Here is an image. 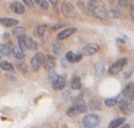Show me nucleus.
<instances>
[{"instance_id": "nucleus-39", "label": "nucleus", "mask_w": 134, "mask_h": 128, "mask_svg": "<svg viewBox=\"0 0 134 128\" xmlns=\"http://www.w3.org/2000/svg\"><path fill=\"white\" fill-rule=\"evenodd\" d=\"M62 128H68V127H66V124H62Z\"/></svg>"}, {"instance_id": "nucleus-34", "label": "nucleus", "mask_w": 134, "mask_h": 128, "mask_svg": "<svg viewBox=\"0 0 134 128\" xmlns=\"http://www.w3.org/2000/svg\"><path fill=\"white\" fill-rule=\"evenodd\" d=\"M63 25H64V24H62V22H59V24H55L54 26H52V27H51V30H52V31H54V30H57V29H60Z\"/></svg>"}, {"instance_id": "nucleus-37", "label": "nucleus", "mask_w": 134, "mask_h": 128, "mask_svg": "<svg viewBox=\"0 0 134 128\" xmlns=\"http://www.w3.org/2000/svg\"><path fill=\"white\" fill-rule=\"evenodd\" d=\"M121 128H130V124H128V123H124V124H123V126H122V127H121Z\"/></svg>"}, {"instance_id": "nucleus-40", "label": "nucleus", "mask_w": 134, "mask_h": 128, "mask_svg": "<svg viewBox=\"0 0 134 128\" xmlns=\"http://www.w3.org/2000/svg\"><path fill=\"white\" fill-rule=\"evenodd\" d=\"M0 58H1V55H0Z\"/></svg>"}, {"instance_id": "nucleus-11", "label": "nucleus", "mask_w": 134, "mask_h": 128, "mask_svg": "<svg viewBox=\"0 0 134 128\" xmlns=\"http://www.w3.org/2000/svg\"><path fill=\"white\" fill-rule=\"evenodd\" d=\"M101 99L98 96H95L89 101V108L91 111H97V110H101Z\"/></svg>"}, {"instance_id": "nucleus-29", "label": "nucleus", "mask_w": 134, "mask_h": 128, "mask_svg": "<svg viewBox=\"0 0 134 128\" xmlns=\"http://www.w3.org/2000/svg\"><path fill=\"white\" fill-rule=\"evenodd\" d=\"M62 46L59 44V43H54L53 44V52H54V54L55 55H60V53H62Z\"/></svg>"}, {"instance_id": "nucleus-27", "label": "nucleus", "mask_w": 134, "mask_h": 128, "mask_svg": "<svg viewBox=\"0 0 134 128\" xmlns=\"http://www.w3.org/2000/svg\"><path fill=\"white\" fill-rule=\"evenodd\" d=\"M77 113H79V111H77V108L75 105H73V106H70L68 110H66V115L69 116V117H74V116H76Z\"/></svg>"}, {"instance_id": "nucleus-22", "label": "nucleus", "mask_w": 134, "mask_h": 128, "mask_svg": "<svg viewBox=\"0 0 134 128\" xmlns=\"http://www.w3.org/2000/svg\"><path fill=\"white\" fill-rule=\"evenodd\" d=\"M46 30H47V26L46 25H38L36 27V30H35V35L38 36V37H42V36L44 35Z\"/></svg>"}, {"instance_id": "nucleus-18", "label": "nucleus", "mask_w": 134, "mask_h": 128, "mask_svg": "<svg viewBox=\"0 0 134 128\" xmlns=\"http://www.w3.org/2000/svg\"><path fill=\"white\" fill-rule=\"evenodd\" d=\"M54 66H55V59H54V57H52V55H48V57L46 58L44 68L48 71H51V70H54Z\"/></svg>"}, {"instance_id": "nucleus-8", "label": "nucleus", "mask_w": 134, "mask_h": 128, "mask_svg": "<svg viewBox=\"0 0 134 128\" xmlns=\"http://www.w3.org/2000/svg\"><path fill=\"white\" fill-rule=\"evenodd\" d=\"M119 108H121V111L123 113H126V115H129L130 112H132V105H130L129 100H127L126 97H123V99H119Z\"/></svg>"}, {"instance_id": "nucleus-4", "label": "nucleus", "mask_w": 134, "mask_h": 128, "mask_svg": "<svg viewBox=\"0 0 134 128\" xmlns=\"http://www.w3.org/2000/svg\"><path fill=\"white\" fill-rule=\"evenodd\" d=\"M128 63V59L127 58H121V59H118L117 62H114L112 65L110 66V69H108V73L111 75H117L119 74L122 69L126 66V64Z\"/></svg>"}, {"instance_id": "nucleus-33", "label": "nucleus", "mask_w": 134, "mask_h": 128, "mask_svg": "<svg viewBox=\"0 0 134 128\" xmlns=\"http://www.w3.org/2000/svg\"><path fill=\"white\" fill-rule=\"evenodd\" d=\"M130 17H132V20L134 21V3H132V5H130V13H129Z\"/></svg>"}, {"instance_id": "nucleus-35", "label": "nucleus", "mask_w": 134, "mask_h": 128, "mask_svg": "<svg viewBox=\"0 0 134 128\" xmlns=\"http://www.w3.org/2000/svg\"><path fill=\"white\" fill-rule=\"evenodd\" d=\"M118 4L119 5H128L129 4V1H127V0H119V1H118Z\"/></svg>"}, {"instance_id": "nucleus-5", "label": "nucleus", "mask_w": 134, "mask_h": 128, "mask_svg": "<svg viewBox=\"0 0 134 128\" xmlns=\"http://www.w3.org/2000/svg\"><path fill=\"white\" fill-rule=\"evenodd\" d=\"M100 51V47L96 43H89L82 48V55H93Z\"/></svg>"}, {"instance_id": "nucleus-15", "label": "nucleus", "mask_w": 134, "mask_h": 128, "mask_svg": "<svg viewBox=\"0 0 134 128\" xmlns=\"http://www.w3.org/2000/svg\"><path fill=\"white\" fill-rule=\"evenodd\" d=\"M10 9H11L14 13L16 14H24L25 13V5L24 3H20V1H14L10 4Z\"/></svg>"}, {"instance_id": "nucleus-32", "label": "nucleus", "mask_w": 134, "mask_h": 128, "mask_svg": "<svg viewBox=\"0 0 134 128\" xmlns=\"http://www.w3.org/2000/svg\"><path fill=\"white\" fill-rule=\"evenodd\" d=\"M17 69H19L20 71H24V73H26V71H27V69H26V65H25L24 63H20V64L17 65Z\"/></svg>"}, {"instance_id": "nucleus-3", "label": "nucleus", "mask_w": 134, "mask_h": 128, "mask_svg": "<svg viewBox=\"0 0 134 128\" xmlns=\"http://www.w3.org/2000/svg\"><path fill=\"white\" fill-rule=\"evenodd\" d=\"M100 124V117L95 113L86 115L82 118V126L84 128H96Z\"/></svg>"}, {"instance_id": "nucleus-1", "label": "nucleus", "mask_w": 134, "mask_h": 128, "mask_svg": "<svg viewBox=\"0 0 134 128\" xmlns=\"http://www.w3.org/2000/svg\"><path fill=\"white\" fill-rule=\"evenodd\" d=\"M46 58H47V57H46V55L42 53V52H38V53H36L32 58H31V63H30L31 69H32L33 71H38V70H40V68H41L42 65H44Z\"/></svg>"}, {"instance_id": "nucleus-14", "label": "nucleus", "mask_w": 134, "mask_h": 128, "mask_svg": "<svg viewBox=\"0 0 134 128\" xmlns=\"http://www.w3.org/2000/svg\"><path fill=\"white\" fill-rule=\"evenodd\" d=\"M65 58L66 60L70 63H76V62H80L82 59V53H74V52H68L65 54Z\"/></svg>"}, {"instance_id": "nucleus-9", "label": "nucleus", "mask_w": 134, "mask_h": 128, "mask_svg": "<svg viewBox=\"0 0 134 128\" xmlns=\"http://www.w3.org/2000/svg\"><path fill=\"white\" fill-rule=\"evenodd\" d=\"M123 96L127 100H129V101L134 99V84L133 83H129L126 85V87L123 89Z\"/></svg>"}, {"instance_id": "nucleus-38", "label": "nucleus", "mask_w": 134, "mask_h": 128, "mask_svg": "<svg viewBox=\"0 0 134 128\" xmlns=\"http://www.w3.org/2000/svg\"><path fill=\"white\" fill-rule=\"evenodd\" d=\"M130 73H132V70H128V71H127V73H126V78H129V76H130Z\"/></svg>"}, {"instance_id": "nucleus-6", "label": "nucleus", "mask_w": 134, "mask_h": 128, "mask_svg": "<svg viewBox=\"0 0 134 128\" xmlns=\"http://www.w3.org/2000/svg\"><path fill=\"white\" fill-rule=\"evenodd\" d=\"M62 14L65 17H74L75 16V10H74L73 5L69 3H62Z\"/></svg>"}, {"instance_id": "nucleus-19", "label": "nucleus", "mask_w": 134, "mask_h": 128, "mask_svg": "<svg viewBox=\"0 0 134 128\" xmlns=\"http://www.w3.org/2000/svg\"><path fill=\"white\" fill-rule=\"evenodd\" d=\"M70 86L73 90H80L81 89V79L79 76H74L70 81Z\"/></svg>"}, {"instance_id": "nucleus-26", "label": "nucleus", "mask_w": 134, "mask_h": 128, "mask_svg": "<svg viewBox=\"0 0 134 128\" xmlns=\"http://www.w3.org/2000/svg\"><path fill=\"white\" fill-rule=\"evenodd\" d=\"M12 33H14L16 37L24 36L25 35V27H22V26H16V27H14V30H12Z\"/></svg>"}, {"instance_id": "nucleus-17", "label": "nucleus", "mask_w": 134, "mask_h": 128, "mask_svg": "<svg viewBox=\"0 0 134 128\" xmlns=\"http://www.w3.org/2000/svg\"><path fill=\"white\" fill-rule=\"evenodd\" d=\"M124 122H126V117H117V118H114L110 122L108 128H117L119 126H123Z\"/></svg>"}, {"instance_id": "nucleus-30", "label": "nucleus", "mask_w": 134, "mask_h": 128, "mask_svg": "<svg viewBox=\"0 0 134 128\" xmlns=\"http://www.w3.org/2000/svg\"><path fill=\"white\" fill-rule=\"evenodd\" d=\"M119 15H121L119 10H116V9H113V10H111V11H110V16L113 17V19H117V17H119Z\"/></svg>"}, {"instance_id": "nucleus-20", "label": "nucleus", "mask_w": 134, "mask_h": 128, "mask_svg": "<svg viewBox=\"0 0 134 128\" xmlns=\"http://www.w3.org/2000/svg\"><path fill=\"white\" fill-rule=\"evenodd\" d=\"M11 44H0V55H9L11 53Z\"/></svg>"}, {"instance_id": "nucleus-36", "label": "nucleus", "mask_w": 134, "mask_h": 128, "mask_svg": "<svg viewBox=\"0 0 134 128\" xmlns=\"http://www.w3.org/2000/svg\"><path fill=\"white\" fill-rule=\"evenodd\" d=\"M24 4H26V5H29V6H32V4H33V1H30V0H25V1H24Z\"/></svg>"}, {"instance_id": "nucleus-16", "label": "nucleus", "mask_w": 134, "mask_h": 128, "mask_svg": "<svg viewBox=\"0 0 134 128\" xmlns=\"http://www.w3.org/2000/svg\"><path fill=\"white\" fill-rule=\"evenodd\" d=\"M75 106H76L77 111H79V113H85L86 111H87V105H86V102L84 101L82 99H80V97H77L76 102L74 103Z\"/></svg>"}, {"instance_id": "nucleus-31", "label": "nucleus", "mask_w": 134, "mask_h": 128, "mask_svg": "<svg viewBox=\"0 0 134 128\" xmlns=\"http://www.w3.org/2000/svg\"><path fill=\"white\" fill-rule=\"evenodd\" d=\"M38 4H40V6H41L42 9H44V10H47L49 6V3L48 1H46V0H40V1H37Z\"/></svg>"}, {"instance_id": "nucleus-25", "label": "nucleus", "mask_w": 134, "mask_h": 128, "mask_svg": "<svg viewBox=\"0 0 134 128\" xmlns=\"http://www.w3.org/2000/svg\"><path fill=\"white\" fill-rule=\"evenodd\" d=\"M95 73H96V76L103 75V73H105V65H103L102 63L96 64V66H95Z\"/></svg>"}, {"instance_id": "nucleus-23", "label": "nucleus", "mask_w": 134, "mask_h": 128, "mask_svg": "<svg viewBox=\"0 0 134 128\" xmlns=\"http://www.w3.org/2000/svg\"><path fill=\"white\" fill-rule=\"evenodd\" d=\"M26 47L31 51H36L37 49V43L33 41V38L27 37V40H26Z\"/></svg>"}, {"instance_id": "nucleus-21", "label": "nucleus", "mask_w": 134, "mask_h": 128, "mask_svg": "<svg viewBox=\"0 0 134 128\" xmlns=\"http://www.w3.org/2000/svg\"><path fill=\"white\" fill-rule=\"evenodd\" d=\"M0 68L5 71H12L14 70L12 64L10 62H8V60H1V62H0Z\"/></svg>"}, {"instance_id": "nucleus-28", "label": "nucleus", "mask_w": 134, "mask_h": 128, "mask_svg": "<svg viewBox=\"0 0 134 128\" xmlns=\"http://www.w3.org/2000/svg\"><path fill=\"white\" fill-rule=\"evenodd\" d=\"M26 40H27V36H20V37H17V42H19V46H20L22 49H25V48H27L26 47Z\"/></svg>"}, {"instance_id": "nucleus-24", "label": "nucleus", "mask_w": 134, "mask_h": 128, "mask_svg": "<svg viewBox=\"0 0 134 128\" xmlns=\"http://www.w3.org/2000/svg\"><path fill=\"white\" fill-rule=\"evenodd\" d=\"M118 102H119L118 97H112V99H106L105 100V105L107 107H113V106H116Z\"/></svg>"}, {"instance_id": "nucleus-2", "label": "nucleus", "mask_w": 134, "mask_h": 128, "mask_svg": "<svg viewBox=\"0 0 134 128\" xmlns=\"http://www.w3.org/2000/svg\"><path fill=\"white\" fill-rule=\"evenodd\" d=\"M89 9L93 14V16L98 17V19H105L106 15H107L106 9L102 5H98L97 1H89Z\"/></svg>"}, {"instance_id": "nucleus-12", "label": "nucleus", "mask_w": 134, "mask_h": 128, "mask_svg": "<svg viewBox=\"0 0 134 128\" xmlns=\"http://www.w3.org/2000/svg\"><path fill=\"white\" fill-rule=\"evenodd\" d=\"M11 54L16 59H22L25 58V52L19 44H11Z\"/></svg>"}, {"instance_id": "nucleus-10", "label": "nucleus", "mask_w": 134, "mask_h": 128, "mask_svg": "<svg viewBox=\"0 0 134 128\" xmlns=\"http://www.w3.org/2000/svg\"><path fill=\"white\" fill-rule=\"evenodd\" d=\"M75 32H76V29H75V27H69V29H65V30H63V31H60V32L57 35V38L59 41H62V40H65V38L70 37V36L74 35Z\"/></svg>"}, {"instance_id": "nucleus-7", "label": "nucleus", "mask_w": 134, "mask_h": 128, "mask_svg": "<svg viewBox=\"0 0 134 128\" xmlns=\"http://www.w3.org/2000/svg\"><path fill=\"white\" fill-rule=\"evenodd\" d=\"M65 84H66V78H65V75H58V78L54 80L52 83V86L54 90H63L65 86Z\"/></svg>"}, {"instance_id": "nucleus-13", "label": "nucleus", "mask_w": 134, "mask_h": 128, "mask_svg": "<svg viewBox=\"0 0 134 128\" xmlns=\"http://www.w3.org/2000/svg\"><path fill=\"white\" fill-rule=\"evenodd\" d=\"M0 24L5 27H15L16 25H19V21L11 17H0Z\"/></svg>"}]
</instances>
